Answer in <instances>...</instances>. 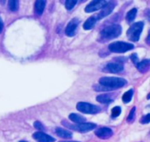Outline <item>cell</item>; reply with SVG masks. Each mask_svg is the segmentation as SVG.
<instances>
[{"label":"cell","mask_w":150,"mask_h":142,"mask_svg":"<svg viewBox=\"0 0 150 142\" xmlns=\"http://www.w3.org/2000/svg\"><path fill=\"white\" fill-rule=\"evenodd\" d=\"M121 33H122V28L120 25L114 24L108 26L100 33L98 41L101 43H106L110 40L118 38L121 34Z\"/></svg>","instance_id":"cell-1"},{"label":"cell","mask_w":150,"mask_h":142,"mask_svg":"<svg viewBox=\"0 0 150 142\" xmlns=\"http://www.w3.org/2000/svg\"><path fill=\"white\" fill-rule=\"evenodd\" d=\"M127 83L126 80L120 77H102L100 79V84L110 91L123 87Z\"/></svg>","instance_id":"cell-2"},{"label":"cell","mask_w":150,"mask_h":142,"mask_svg":"<svg viewBox=\"0 0 150 142\" xmlns=\"http://www.w3.org/2000/svg\"><path fill=\"white\" fill-rule=\"evenodd\" d=\"M144 28L143 22H137L131 26L127 31V37L132 42H138L140 38L141 33Z\"/></svg>","instance_id":"cell-3"},{"label":"cell","mask_w":150,"mask_h":142,"mask_svg":"<svg viewBox=\"0 0 150 142\" xmlns=\"http://www.w3.org/2000/svg\"><path fill=\"white\" fill-rule=\"evenodd\" d=\"M134 48V46L133 44L125 43V42H115V43H112L111 44L109 45V50L110 52L119 53L128 52L129 50H132Z\"/></svg>","instance_id":"cell-4"},{"label":"cell","mask_w":150,"mask_h":142,"mask_svg":"<svg viewBox=\"0 0 150 142\" xmlns=\"http://www.w3.org/2000/svg\"><path fill=\"white\" fill-rule=\"evenodd\" d=\"M76 109L79 111L86 114H96L100 111L99 107L87 102H79L76 105Z\"/></svg>","instance_id":"cell-5"},{"label":"cell","mask_w":150,"mask_h":142,"mask_svg":"<svg viewBox=\"0 0 150 142\" xmlns=\"http://www.w3.org/2000/svg\"><path fill=\"white\" fill-rule=\"evenodd\" d=\"M68 127L79 132H87V131L94 130L96 127V125L94 123H81V124H76V125H69Z\"/></svg>","instance_id":"cell-6"},{"label":"cell","mask_w":150,"mask_h":142,"mask_svg":"<svg viewBox=\"0 0 150 142\" xmlns=\"http://www.w3.org/2000/svg\"><path fill=\"white\" fill-rule=\"evenodd\" d=\"M107 4V1L104 0H97V1H92L86 7L85 11L86 13H93L97 10L102 9L104 6Z\"/></svg>","instance_id":"cell-7"},{"label":"cell","mask_w":150,"mask_h":142,"mask_svg":"<svg viewBox=\"0 0 150 142\" xmlns=\"http://www.w3.org/2000/svg\"><path fill=\"white\" fill-rule=\"evenodd\" d=\"M115 5H116V2H114V1H110V2H107V4L104 8L102 9L100 13L97 15V18L98 19H101L103 18L106 17L109 14H110L112 13V11L114 10V9L115 8Z\"/></svg>","instance_id":"cell-8"},{"label":"cell","mask_w":150,"mask_h":142,"mask_svg":"<svg viewBox=\"0 0 150 142\" xmlns=\"http://www.w3.org/2000/svg\"><path fill=\"white\" fill-rule=\"evenodd\" d=\"M78 25H79V20L77 18H73L72 20H71L66 28V34L68 37L75 36L77 31Z\"/></svg>","instance_id":"cell-9"},{"label":"cell","mask_w":150,"mask_h":142,"mask_svg":"<svg viewBox=\"0 0 150 142\" xmlns=\"http://www.w3.org/2000/svg\"><path fill=\"white\" fill-rule=\"evenodd\" d=\"M33 137L38 142H54L55 139L52 136H50L48 135H47L46 133L42 131H38L35 132L33 136Z\"/></svg>","instance_id":"cell-10"},{"label":"cell","mask_w":150,"mask_h":142,"mask_svg":"<svg viewBox=\"0 0 150 142\" xmlns=\"http://www.w3.org/2000/svg\"><path fill=\"white\" fill-rule=\"evenodd\" d=\"M96 135L99 138L105 140V139L111 137L112 135H113V131L110 128L102 127L97 130L96 131Z\"/></svg>","instance_id":"cell-11"},{"label":"cell","mask_w":150,"mask_h":142,"mask_svg":"<svg viewBox=\"0 0 150 142\" xmlns=\"http://www.w3.org/2000/svg\"><path fill=\"white\" fill-rule=\"evenodd\" d=\"M106 69L112 73H119L124 70V66L120 62H110L107 64Z\"/></svg>","instance_id":"cell-12"},{"label":"cell","mask_w":150,"mask_h":142,"mask_svg":"<svg viewBox=\"0 0 150 142\" xmlns=\"http://www.w3.org/2000/svg\"><path fill=\"white\" fill-rule=\"evenodd\" d=\"M136 67L140 72L145 73L150 69V59H145L141 62H139Z\"/></svg>","instance_id":"cell-13"},{"label":"cell","mask_w":150,"mask_h":142,"mask_svg":"<svg viewBox=\"0 0 150 142\" xmlns=\"http://www.w3.org/2000/svg\"><path fill=\"white\" fill-rule=\"evenodd\" d=\"M46 4H47V2L45 0H38V1H36L34 10H35V13L38 16H41L42 14L44 9L46 7Z\"/></svg>","instance_id":"cell-14"},{"label":"cell","mask_w":150,"mask_h":142,"mask_svg":"<svg viewBox=\"0 0 150 142\" xmlns=\"http://www.w3.org/2000/svg\"><path fill=\"white\" fill-rule=\"evenodd\" d=\"M98 18H97V15L96 16H91V18H89L83 25V28L85 30H91L92 29L95 25L96 24L97 21H98Z\"/></svg>","instance_id":"cell-15"},{"label":"cell","mask_w":150,"mask_h":142,"mask_svg":"<svg viewBox=\"0 0 150 142\" xmlns=\"http://www.w3.org/2000/svg\"><path fill=\"white\" fill-rule=\"evenodd\" d=\"M56 133L59 137L64 138V139H71L72 137V133L63 129V128H57Z\"/></svg>","instance_id":"cell-16"},{"label":"cell","mask_w":150,"mask_h":142,"mask_svg":"<svg viewBox=\"0 0 150 142\" xmlns=\"http://www.w3.org/2000/svg\"><path fill=\"white\" fill-rule=\"evenodd\" d=\"M69 119H70L71 121H72L73 122L76 123V124L86 123V117H84V116H81V115H78V114H75V113L70 114Z\"/></svg>","instance_id":"cell-17"},{"label":"cell","mask_w":150,"mask_h":142,"mask_svg":"<svg viewBox=\"0 0 150 142\" xmlns=\"http://www.w3.org/2000/svg\"><path fill=\"white\" fill-rule=\"evenodd\" d=\"M97 102H99L103 103V104H109L113 102L111 97L108 94H101V95H99L96 97Z\"/></svg>","instance_id":"cell-18"},{"label":"cell","mask_w":150,"mask_h":142,"mask_svg":"<svg viewBox=\"0 0 150 142\" xmlns=\"http://www.w3.org/2000/svg\"><path fill=\"white\" fill-rule=\"evenodd\" d=\"M136 15H137V9H132L130 11L128 12V13L126 15V21L128 23H133V21L135 19Z\"/></svg>","instance_id":"cell-19"},{"label":"cell","mask_w":150,"mask_h":142,"mask_svg":"<svg viewBox=\"0 0 150 142\" xmlns=\"http://www.w3.org/2000/svg\"><path fill=\"white\" fill-rule=\"evenodd\" d=\"M8 8L12 12H16L19 8V2L18 0H10L8 2Z\"/></svg>","instance_id":"cell-20"},{"label":"cell","mask_w":150,"mask_h":142,"mask_svg":"<svg viewBox=\"0 0 150 142\" xmlns=\"http://www.w3.org/2000/svg\"><path fill=\"white\" fill-rule=\"evenodd\" d=\"M133 94H134V91L130 89V90H129L128 92H126L123 95V102L124 103H129L131 101V99H132V97H133Z\"/></svg>","instance_id":"cell-21"},{"label":"cell","mask_w":150,"mask_h":142,"mask_svg":"<svg viewBox=\"0 0 150 142\" xmlns=\"http://www.w3.org/2000/svg\"><path fill=\"white\" fill-rule=\"evenodd\" d=\"M77 4V1L76 0H67L65 4L66 6V9L68 10L72 9L73 8L76 6V4Z\"/></svg>","instance_id":"cell-22"},{"label":"cell","mask_w":150,"mask_h":142,"mask_svg":"<svg viewBox=\"0 0 150 142\" xmlns=\"http://www.w3.org/2000/svg\"><path fill=\"white\" fill-rule=\"evenodd\" d=\"M135 107H133V109L130 111V113H129V116L127 118V121L129 123H132L134 121V119H135Z\"/></svg>","instance_id":"cell-23"},{"label":"cell","mask_w":150,"mask_h":142,"mask_svg":"<svg viewBox=\"0 0 150 142\" xmlns=\"http://www.w3.org/2000/svg\"><path fill=\"white\" fill-rule=\"evenodd\" d=\"M121 113V108L120 107H115L112 109L111 111V116L112 117H117L120 115Z\"/></svg>","instance_id":"cell-24"},{"label":"cell","mask_w":150,"mask_h":142,"mask_svg":"<svg viewBox=\"0 0 150 142\" xmlns=\"http://www.w3.org/2000/svg\"><path fill=\"white\" fill-rule=\"evenodd\" d=\"M140 122L142 124H148L150 122V114H147L146 116L141 118Z\"/></svg>","instance_id":"cell-25"},{"label":"cell","mask_w":150,"mask_h":142,"mask_svg":"<svg viewBox=\"0 0 150 142\" xmlns=\"http://www.w3.org/2000/svg\"><path fill=\"white\" fill-rule=\"evenodd\" d=\"M34 127L36 128V129H38V130H39V131H44V130H45L44 126L42 123L40 122V121H36V122H34Z\"/></svg>","instance_id":"cell-26"},{"label":"cell","mask_w":150,"mask_h":142,"mask_svg":"<svg viewBox=\"0 0 150 142\" xmlns=\"http://www.w3.org/2000/svg\"><path fill=\"white\" fill-rule=\"evenodd\" d=\"M131 59H132V62H134V63L137 65V64L139 63V59H138V56H137V54H133L132 56H131Z\"/></svg>","instance_id":"cell-27"},{"label":"cell","mask_w":150,"mask_h":142,"mask_svg":"<svg viewBox=\"0 0 150 142\" xmlns=\"http://www.w3.org/2000/svg\"><path fill=\"white\" fill-rule=\"evenodd\" d=\"M144 16H145L146 18L150 22V9H148L145 10V12H144Z\"/></svg>","instance_id":"cell-28"},{"label":"cell","mask_w":150,"mask_h":142,"mask_svg":"<svg viewBox=\"0 0 150 142\" xmlns=\"http://www.w3.org/2000/svg\"><path fill=\"white\" fill-rule=\"evenodd\" d=\"M3 28H4V23H3L2 18H0V33H1V32L3 31Z\"/></svg>","instance_id":"cell-29"},{"label":"cell","mask_w":150,"mask_h":142,"mask_svg":"<svg viewBox=\"0 0 150 142\" xmlns=\"http://www.w3.org/2000/svg\"><path fill=\"white\" fill-rule=\"evenodd\" d=\"M146 42H147V43L150 46V30H149V35H148V37H147Z\"/></svg>","instance_id":"cell-30"},{"label":"cell","mask_w":150,"mask_h":142,"mask_svg":"<svg viewBox=\"0 0 150 142\" xmlns=\"http://www.w3.org/2000/svg\"><path fill=\"white\" fill-rule=\"evenodd\" d=\"M60 142H77V141H60Z\"/></svg>","instance_id":"cell-31"},{"label":"cell","mask_w":150,"mask_h":142,"mask_svg":"<svg viewBox=\"0 0 150 142\" xmlns=\"http://www.w3.org/2000/svg\"><path fill=\"white\" fill-rule=\"evenodd\" d=\"M19 142H28V141H20Z\"/></svg>","instance_id":"cell-32"},{"label":"cell","mask_w":150,"mask_h":142,"mask_svg":"<svg viewBox=\"0 0 150 142\" xmlns=\"http://www.w3.org/2000/svg\"><path fill=\"white\" fill-rule=\"evenodd\" d=\"M148 98H149V99H150V94L149 95V96H148Z\"/></svg>","instance_id":"cell-33"}]
</instances>
